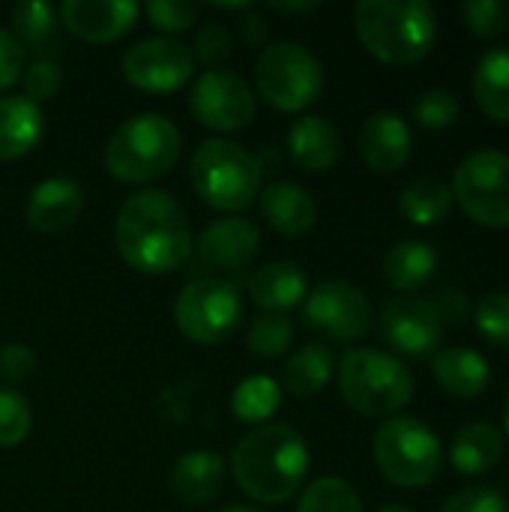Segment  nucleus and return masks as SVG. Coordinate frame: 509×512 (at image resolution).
Returning a JSON list of instances; mask_svg holds the SVG:
<instances>
[{"label": "nucleus", "instance_id": "6ab92c4d", "mask_svg": "<svg viewBox=\"0 0 509 512\" xmlns=\"http://www.w3.org/2000/svg\"><path fill=\"white\" fill-rule=\"evenodd\" d=\"M261 219L282 237H303L318 222V204L306 186L291 180H276L258 195Z\"/></svg>", "mask_w": 509, "mask_h": 512}, {"label": "nucleus", "instance_id": "c9c22d12", "mask_svg": "<svg viewBox=\"0 0 509 512\" xmlns=\"http://www.w3.org/2000/svg\"><path fill=\"white\" fill-rule=\"evenodd\" d=\"M459 99L450 90H426L417 96L411 114L423 129H447L459 120Z\"/></svg>", "mask_w": 509, "mask_h": 512}, {"label": "nucleus", "instance_id": "a19ab883", "mask_svg": "<svg viewBox=\"0 0 509 512\" xmlns=\"http://www.w3.org/2000/svg\"><path fill=\"white\" fill-rule=\"evenodd\" d=\"M231 51H234V39H231V33L222 24L210 21V24H204L195 33L192 57H198L201 63H207L210 69H219V63H225L231 57Z\"/></svg>", "mask_w": 509, "mask_h": 512}, {"label": "nucleus", "instance_id": "a211bd4d", "mask_svg": "<svg viewBox=\"0 0 509 512\" xmlns=\"http://www.w3.org/2000/svg\"><path fill=\"white\" fill-rule=\"evenodd\" d=\"M411 150H414L411 126L393 111L372 114L360 129V156L372 171L393 174L405 168L411 159Z\"/></svg>", "mask_w": 509, "mask_h": 512}, {"label": "nucleus", "instance_id": "7c9ffc66", "mask_svg": "<svg viewBox=\"0 0 509 512\" xmlns=\"http://www.w3.org/2000/svg\"><path fill=\"white\" fill-rule=\"evenodd\" d=\"M282 405V387L270 375H249L237 384L231 396V411L240 423L249 426H267L270 417Z\"/></svg>", "mask_w": 509, "mask_h": 512}, {"label": "nucleus", "instance_id": "473e14b6", "mask_svg": "<svg viewBox=\"0 0 509 512\" xmlns=\"http://www.w3.org/2000/svg\"><path fill=\"white\" fill-rule=\"evenodd\" d=\"M297 512H363V504L348 480L318 477L303 489Z\"/></svg>", "mask_w": 509, "mask_h": 512}, {"label": "nucleus", "instance_id": "f8f14e48", "mask_svg": "<svg viewBox=\"0 0 509 512\" xmlns=\"http://www.w3.org/2000/svg\"><path fill=\"white\" fill-rule=\"evenodd\" d=\"M444 318L432 297L399 294L381 306L378 330L381 339L402 357L423 360L435 357L444 339Z\"/></svg>", "mask_w": 509, "mask_h": 512}, {"label": "nucleus", "instance_id": "4c0bfd02", "mask_svg": "<svg viewBox=\"0 0 509 512\" xmlns=\"http://www.w3.org/2000/svg\"><path fill=\"white\" fill-rule=\"evenodd\" d=\"M147 18L156 30H162V36H174L177 33H186L195 27L198 21V3H183V0H156V3H147Z\"/></svg>", "mask_w": 509, "mask_h": 512}, {"label": "nucleus", "instance_id": "20e7f679", "mask_svg": "<svg viewBox=\"0 0 509 512\" xmlns=\"http://www.w3.org/2000/svg\"><path fill=\"white\" fill-rule=\"evenodd\" d=\"M183 150V135L159 111H141L123 120L105 144V168L114 180L144 186L165 177Z\"/></svg>", "mask_w": 509, "mask_h": 512}, {"label": "nucleus", "instance_id": "c756f323", "mask_svg": "<svg viewBox=\"0 0 509 512\" xmlns=\"http://www.w3.org/2000/svg\"><path fill=\"white\" fill-rule=\"evenodd\" d=\"M453 210V189L438 177H417L399 195V213L411 225H438Z\"/></svg>", "mask_w": 509, "mask_h": 512}, {"label": "nucleus", "instance_id": "f03ea898", "mask_svg": "<svg viewBox=\"0 0 509 512\" xmlns=\"http://www.w3.org/2000/svg\"><path fill=\"white\" fill-rule=\"evenodd\" d=\"M309 474V444L288 423L246 432L231 450V477L255 504L291 501Z\"/></svg>", "mask_w": 509, "mask_h": 512}, {"label": "nucleus", "instance_id": "423d86ee", "mask_svg": "<svg viewBox=\"0 0 509 512\" xmlns=\"http://www.w3.org/2000/svg\"><path fill=\"white\" fill-rule=\"evenodd\" d=\"M198 198L216 213H243L261 195V165L252 150L228 138L204 141L189 165Z\"/></svg>", "mask_w": 509, "mask_h": 512}, {"label": "nucleus", "instance_id": "4468645a", "mask_svg": "<svg viewBox=\"0 0 509 512\" xmlns=\"http://www.w3.org/2000/svg\"><path fill=\"white\" fill-rule=\"evenodd\" d=\"M123 78L144 93H174L195 75L192 48L174 36H150L135 42L120 63Z\"/></svg>", "mask_w": 509, "mask_h": 512}, {"label": "nucleus", "instance_id": "2eb2a0df", "mask_svg": "<svg viewBox=\"0 0 509 512\" xmlns=\"http://www.w3.org/2000/svg\"><path fill=\"white\" fill-rule=\"evenodd\" d=\"M258 249H261V231L255 222L243 216H222L210 222L195 243L201 267L213 273L246 270L255 261Z\"/></svg>", "mask_w": 509, "mask_h": 512}, {"label": "nucleus", "instance_id": "a878e982", "mask_svg": "<svg viewBox=\"0 0 509 512\" xmlns=\"http://www.w3.org/2000/svg\"><path fill=\"white\" fill-rule=\"evenodd\" d=\"M435 270H438V252L420 240H402L384 258V279L399 294H417L432 282Z\"/></svg>", "mask_w": 509, "mask_h": 512}, {"label": "nucleus", "instance_id": "6e6552de", "mask_svg": "<svg viewBox=\"0 0 509 512\" xmlns=\"http://www.w3.org/2000/svg\"><path fill=\"white\" fill-rule=\"evenodd\" d=\"M255 87L258 96L276 111H306L324 93L321 60L300 42L267 45L255 60Z\"/></svg>", "mask_w": 509, "mask_h": 512}, {"label": "nucleus", "instance_id": "4be33fe9", "mask_svg": "<svg viewBox=\"0 0 509 512\" xmlns=\"http://www.w3.org/2000/svg\"><path fill=\"white\" fill-rule=\"evenodd\" d=\"M246 288L261 312H288L306 300L309 276L294 261H270L249 276Z\"/></svg>", "mask_w": 509, "mask_h": 512}, {"label": "nucleus", "instance_id": "09e8293b", "mask_svg": "<svg viewBox=\"0 0 509 512\" xmlns=\"http://www.w3.org/2000/svg\"><path fill=\"white\" fill-rule=\"evenodd\" d=\"M378 512H414L411 507H405V504H387V507H381Z\"/></svg>", "mask_w": 509, "mask_h": 512}, {"label": "nucleus", "instance_id": "ea45409f", "mask_svg": "<svg viewBox=\"0 0 509 512\" xmlns=\"http://www.w3.org/2000/svg\"><path fill=\"white\" fill-rule=\"evenodd\" d=\"M441 512H509V501L495 486H468L447 498Z\"/></svg>", "mask_w": 509, "mask_h": 512}, {"label": "nucleus", "instance_id": "393cba45", "mask_svg": "<svg viewBox=\"0 0 509 512\" xmlns=\"http://www.w3.org/2000/svg\"><path fill=\"white\" fill-rule=\"evenodd\" d=\"M504 459V435L492 423H468L450 447V462L465 477H480Z\"/></svg>", "mask_w": 509, "mask_h": 512}, {"label": "nucleus", "instance_id": "9d476101", "mask_svg": "<svg viewBox=\"0 0 509 512\" xmlns=\"http://www.w3.org/2000/svg\"><path fill=\"white\" fill-rule=\"evenodd\" d=\"M453 201L486 228H509V156L474 150L453 174Z\"/></svg>", "mask_w": 509, "mask_h": 512}, {"label": "nucleus", "instance_id": "de8ad7c7", "mask_svg": "<svg viewBox=\"0 0 509 512\" xmlns=\"http://www.w3.org/2000/svg\"><path fill=\"white\" fill-rule=\"evenodd\" d=\"M219 512H261V510H255V507H246V504H228V507H222Z\"/></svg>", "mask_w": 509, "mask_h": 512}, {"label": "nucleus", "instance_id": "a18cd8bd", "mask_svg": "<svg viewBox=\"0 0 509 512\" xmlns=\"http://www.w3.org/2000/svg\"><path fill=\"white\" fill-rule=\"evenodd\" d=\"M237 33H240V39H243L246 45L258 48V45H264V42H267V36H270V24H267V18H264V15H258V12H243Z\"/></svg>", "mask_w": 509, "mask_h": 512}, {"label": "nucleus", "instance_id": "c03bdc74", "mask_svg": "<svg viewBox=\"0 0 509 512\" xmlns=\"http://www.w3.org/2000/svg\"><path fill=\"white\" fill-rule=\"evenodd\" d=\"M432 300H435V306H438V312H441V318H444L447 327H450V324H459V321L468 315V300H465V294L456 291V288H447V291L435 294Z\"/></svg>", "mask_w": 509, "mask_h": 512}, {"label": "nucleus", "instance_id": "c85d7f7f", "mask_svg": "<svg viewBox=\"0 0 509 512\" xmlns=\"http://www.w3.org/2000/svg\"><path fill=\"white\" fill-rule=\"evenodd\" d=\"M474 96L486 117L509 123V48H492L474 72Z\"/></svg>", "mask_w": 509, "mask_h": 512}, {"label": "nucleus", "instance_id": "dca6fc26", "mask_svg": "<svg viewBox=\"0 0 509 512\" xmlns=\"http://www.w3.org/2000/svg\"><path fill=\"white\" fill-rule=\"evenodd\" d=\"M57 15L72 36L90 45H108L135 27L141 6L132 0H66Z\"/></svg>", "mask_w": 509, "mask_h": 512}, {"label": "nucleus", "instance_id": "8fccbe9b", "mask_svg": "<svg viewBox=\"0 0 509 512\" xmlns=\"http://www.w3.org/2000/svg\"><path fill=\"white\" fill-rule=\"evenodd\" d=\"M504 429H507V438H509V396H507V408H504Z\"/></svg>", "mask_w": 509, "mask_h": 512}, {"label": "nucleus", "instance_id": "aec40b11", "mask_svg": "<svg viewBox=\"0 0 509 512\" xmlns=\"http://www.w3.org/2000/svg\"><path fill=\"white\" fill-rule=\"evenodd\" d=\"M222 483H225V459L213 450H189L168 471V489L186 507H204L216 501Z\"/></svg>", "mask_w": 509, "mask_h": 512}, {"label": "nucleus", "instance_id": "72a5a7b5", "mask_svg": "<svg viewBox=\"0 0 509 512\" xmlns=\"http://www.w3.org/2000/svg\"><path fill=\"white\" fill-rule=\"evenodd\" d=\"M30 429H33L30 402L12 387H0V447L9 450L24 444Z\"/></svg>", "mask_w": 509, "mask_h": 512}, {"label": "nucleus", "instance_id": "b1692460", "mask_svg": "<svg viewBox=\"0 0 509 512\" xmlns=\"http://www.w3.org/2000/svg\"><path fill=\"white\" fill-rule=\"evenodd\" d=\"M45 138V114L24 96H0V162L24 159Z\"/></svg>", "mask_w": 509, "mask_h": 512}, {"label": "nucleus", "instance_id": "79ce46f5", "mask_svg": "<svg viewBox=\"0 0 509 512\" xmlns=\"http://www.w3.org/2000/svg\"><path fill=\"white\" fill-rule=\"evenodd\" d=\"M39 366V357L33 348L21 345V342H12V345H3L0 348V378L9 381V384H21L27 378H33Z\"/></svg>", "mask_w": 509, "mask_h": 512}, {"label": "nucleus", "instance_id": "f257e3e1", "mask_svg": "<svg viewBox=\"0 0 509 512\" xmlns=\"http://www.w3.org/2000/svg\"><path fill=\"white\" fill-rule=\"evenodd\" d=\"M114 246L126 267L144 276L180 270L192 249V225L180 201L162 189L129 195L114 219Z\"/></svg>", "mask_w": 509, "mask_h": 512}, {"label": "nucleus", "instance_id": "ddd939ff", "mask_svg": "<svg viewBox=\"0 0 509 512\" xmlns=\"http://www.w3.org/2000/svg\"><path fill=\"white\" fill-rule=\"evenodd\" d=\"M189 111L213 132H243L255 120V93L231 69H207L189 90Z\"/></svg>", "mask_w": 509, "mask_h": 512}, {"label": "nucleus", "instance_id": "2f4dec72", "mask_svg": "<svg viewBox=\"0 0 509 512\" xmlns=\"http://www.w3.org/2000/svg\"><path fill=\"white\" fill-rule=\"evenodd\" d=\"M294 342V321L285 312H258L246 327V348L255 357H282Z\"/></svg>", "mask_w": 509, "mask_h": 512}, {"label": "nucleus", "instance_id": "49530a36", "mask_svg": "<svg viewBox=\"0 0 509 512\" xmlns=\"http://www.w3.org/2000/svg\"><path fill=\"white\" fill-rule=\"evenodd\" d=\"M270 9H276L282 15H300V12L318 9V0H309V3H270Z\"/></svg>", "mask_w": 509, "mask_h": 512}, {"label": "nucleus", "instance_id": "412c9836", "mask_svg": "<svg viewBox=\"0 0 509 512\" xmlns=\"http://www.w3.org/2000/svg\"><path fill=\"white\" fill-rule=\"evenodd\" d=\"M288 153L297 168L309 174H324L336 168L342 156V135L327 117L303 114L288 129Z\"/></svg>", "mask_w": 509, "mask_h": 512}, {"label": "nucleus", "instance_id": "37998d69", "mask_svg": "<svg viewBox=\"0 0 509 512\" xmlns=\"http://www.w3.org/2000/svg\"><path fill=\"white\" fill-rule=\"evenodd\" d=\"M24 57L27 54H24L21 42L12 36V30H3L0 27V93L21 81V75H24Z\"/></svg>", "mask_w": 509, "mask_h": 512}, {"label": "nucleus", "instance_id": "39448f33", "mask_svg": "<svg viewBox=\"0 0 509 512\" xmlns=\"http://www.w3.org/2000/svg\"><path fill=\"white\" fill-rule=\"evenodd\" d=\"M339 393L363 417H399L414 399L411 369L387 351L351 348L339 360Z\"/></svg>", "mask_w": 509, "mask_h": 512}, {"label": "nucleus", "instance_id": "0eeeda50", "mask_svg": "<svg viewBox=\"0 0 509 512\" xmlns=\"http://www.w3.org/2000/svg\"><path fill=\"white\" fill-rule=\"evenodd\" d=\"M378 471L399 489H423L444 468L438 435L417 417H390L372 438Z\"/></svg>", "mask_w": 509, "mask_h": 512}, {"label": "nucleus", "instance_id": "f704fd0d", "mask_svg": "<svg viewBox=\"0 0 509 512\" xmlns=\"http://www.w3.org/2000/svg\"><path fill=\"white\" fill-rule=\"evenodd\" d=\"M474 327L477 333L498 345V348H509V294L507 291H495L486 294L477 309H474Z\"/></svg>", "mask_w": 509, "mask_h": 512}, {"label": "nucleus", "instance_id": "5701e85b", "mask_svg": "<svg viewBox=\"0 0 509 512\" xmlns=\"http://www.w3.org/2000/svg\"><path fill=\"white\" fill-rule=\"evenodd\" d=\"M432 375L444 393L453 399H477L492 384V366L489 360L474 348H444L432 360Z\"/></svg>", "mask_w": 509, "mask_h": 512}, {"label": "nucleus", "instance_id": "9b49d317", "mask_svg": "<svg viewBox=\"0 0 509 512\" xmlns=\"http://www.w3.org/2000/svg\"><path fill=\"white\" fill-rule=\"evenodd\" d=\"M303 321L330 342H357L372 330L375 315L369 297L357 285L330 279L309 288L303 300Z\"/></svg>", "mask_w": 509, "mask_h": 512}, {"label": "nucleus", "instance_id": "1a4fd4ad", "mask_svg": "<svg viewBox=\"0 0 509 512\" xmlns=\"http://www.w3.org/2000/svg\"><path fill=\"white\" fill-rule=\"evenodd\" d=\"M243 321V297L234 279L204 276L189 282L174 303V324L195 345L228 342Z\"/></svg>", "mask_w": 509, "mask_h": 512}, {"label": "nucleus", "instance_id": "7ed1b4c3", "mask_svg": "<svg viewBox=\"0 0 509 512\" xmlns=\"http://www.w3.org/2000/svg\"><path fill=\"white\" fill-rule=\"evenodd\" d=\"M354 30L363 48L390 66L420 63L438 36V15L426 0H360Z\"/></svg>", "mask_w": 509, "mask_h": 512}, {"label": "nucleus", "instance_id": "cd10ccee", "mask_svg": "<svg viewBox=\"0 0 509 512\" xmlns=\"http://www.w3.org/2000/svg\"><path fill=\"white\" fill-rule=\"evenodd\" d=\"M12 36L21 42L24 54L36 51L48 57L51 45L60 48V24L57 9L45 0H21L12 6Z\"/></svg>", "mask_w": 509, "mask_h": 512}, {"label": "nucleus", "instance_id": "58836bf2", "mask_svg": "<svg viewBox=\"0 0 509 512\" xmlns=\"http://www.w3.org/2000/svg\"><path fill=\"white\" fill-rule=\"evenodd\" d=\"M507 15V3H501V0H468V3H462V18H465L468 30H474L480 39L501 36Z\"/></svg>", "mask_w": 509, "mask_h": 512}, {"label": "nucleus", "instance_id": "f3484780", "mask_svg": "<svg viewBox=\"0 0 509 512\" xmlns=\"http://www.w3.org/2000/svg\"><path fill=\"white\" fill-rule=\"evenodd\" d=\"M84 207V192L72 177H48L36 183L24 201V222L36 234H63L75 225Z\"/></svg>", "mask_w": 509, "mask_h": 512}, {"label": "nucleus", "instance_id": "e433bc0d", "mask_svg": "<svg viewBox=\"0 0 509 512\" xmlns=\"http://www.w3.org/2000/svg\"><path fill=\"white\" fill-rule=\"evenodd\" d=\"M21 81H24V99L33 102V105H42V102H48V99H54L60 93L63 66L54 57H39L24 69Z\"/></svg>", "mask_w": 509, "mask_h": 512}, {"label": "nucleus", "instance_id": "bb28decb", "mask_svg": "<svg viewBox=\"0 0 509 512\" xmlns=\"http://www.w3.org/2000/svg\"><path fill=\"white\" fill-rule=\"evenodd\" d=\"M333 372H336L333 351L327 345H321V342H309L297 354H291V360L285 363L282 381H285V390L291 396L312 399L330 384Z\"/></svg>", "mask_w": 509, "mask_h": 512}]
</instances>
